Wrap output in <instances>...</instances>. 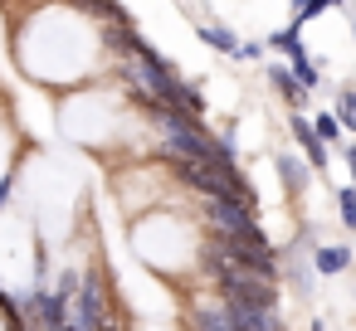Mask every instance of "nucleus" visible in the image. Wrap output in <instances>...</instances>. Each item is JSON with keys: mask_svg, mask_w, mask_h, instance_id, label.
I'll return each instance as SVG.
<instances>
[{"mask_svg": "<svg viewBox=\"0 0 356 331\" xmlns=\"http://www.w3.org/2000/svg\"><path fill=\"white\" fill-rule=\"evenodd\" d=\"M288 127H293V137H298V146L307 151V166H312V171H322V166H327V142H322V137L312 132V122H307V117H293Z\"/></svg>", "mask_w": 356, "mask_h": 331, "instance_id": "obj_1", "label": "nucleus"}, {"mask_svg": "<svg viewBox=\"0 0 356 331\" xmlns=\"http://www.w3.org/2000/svg\"><path fill=\"white\" fill-rule=\"evenodd\" d=\"M273 171H278V180H283V190H288V195H302V190H307V180H312V166H307V161H298V156H288V151L273 161Z\"/></svg>", "mask_w": 356, "mask_h": 331, "instance_id": "obj_2", "label": "nucleus"}, {"mask_svg": "<svg viewBox=\"0 0 356 331\" xmlns=\"http://www.w3.org/2000/svg\"><path fill=\"white\" fill-rule=\"evenodd\" d=\"M264 49H273V54H288V64L307 59V54H302V35H298V25H283V30H273V35L264 40Z\"/></svg>", "mask_w": 356, "mask_h": 331, "instance_id": "obj_3", "label": "nucleus"}, {"mask_svg": "<svg viewBox=\"0 0 356 331\" xmlns=\"http://www.w3.org/2000/svg\"><path fill=\"white\" fill-rule=\"evenodd\" d=\"M268 83H273V93H278V98H283L288 108H302V93H307V88H302V83L293 78V69L273 64V69H268Z\"/></svg>", "mask_w": 356, "mask_h": 331, "instance_id": "obj_4", "label": "nucleus"}, {"mask_svg": "<svg viewBox=\"0 0 356 331\" xmlns=\"http://www.w3.org/2000/svg\"><path fill=\"white\" fill-rule=\"evenodd\" d=\"M312 268H317V273H346V268H351V248H346V244L312 248Z\"/></svg>", "mask_w": 356, "mask_h": 331, "instance_id": "obj_5", "label": "nucleus"}, {"mask_svg": "<svg viewBox=\"0 0 356 331\" xmlns=\"http://www.w3.org/2000/svg\"><path fill=\"white\" fill-rule=\"evenodd\" d=\"M200 44H210L215 54H229V59H234V49H239L234 30H225V25H200Z\"/></svg>", "mask_w": 356, "mask_h": 331, "instance_id": "obj_6", "label": "nucleus"}, {"mask_svg": "<svg viewBox=\"0 0 356 331\" xmlns=\"http://www.w3.org/2000/svg\"><path fill=\"white\" fill-rule=\"evenodd\" d=\"M69 6H79V10H88V15H98V20H127V10L118 6V0H69Z\"/></svg>", "mask_w": 356, "mask_h": 331, "instance_id": "obj_7", "label": "nucleus"}, {"mask_svg": "<svg viewBox=\"0 0 356 331\" xmlns=\"http://www.w3.org/2000/svg\"><path fill=\"white\" fill-rule=\"evenodd\" d=\"M195 331H234V326H229V312L225 307H200L195 312Z\"/></svg>", "mask_w": 356, "mask_h": 331, "instance_id": "obj_8", "label": "nucleus"}, {"mask_svg": "<svg viewBox=\"0 0 356 331\" xmlns=\"http://www.w3.org/2000/svg\"><path fill=\"white\" fill-rule=\"evenodd\" d=\"M312 122V132L332 146V142H341V122H337V112H317V117H307Z\"/></svg>", "mask_w": 356, "mask_h": 331, "instance_id": "obj_9", "label": "nucleus"}, {"mask_svg": "<svg viewBox=\"0 0 356 331\" xmlns=\"http://www.w3.org/2000/svg\"><path fill=\"white\" fill-rule=\"evenodd\" d=\"M337 214H341L346 229H356V185H341L337 190Z\"/></svg>", "mask_w": 356, "mask_h": 331, "instance_id": "obj_10", "label": "nucleus"}, {"mask_svg": "<svg viewBox=\"0 0 356 331\" xmlns=\"http://www.w3.org/2000/svg\"><path fill=\"white\" fill-rule=\"evenodd\" d=\"M337 122H341L346 132H356V93H351V88L337 93Z\"/></svg>", "mask_w": 356, "mask_h": 331, "instance_id": "obj_11", "label": "nucleus"}, {"mask_svg": "<svg viewBox=\"0 0 356 331\" xmlns=\"http://www.w3.org/2000/svg\"><path fill=\"white\" fill-rule=\"evenodd\" d=\"M322 10H327V0H293V25L302 30V25H307V20H317Z\"/></svg>", "mask_w": 356, "mask_h": 331, "instance_id": "obj_12", "label": "nucleus"}, {"mask_svg": "<svg viewBox=\"0 0 356 331\" xmlns=\"http://www.w3.org/2000/svg\"><path fill=\"white\" fill-rule=\"evenodd\" d=\"M288 278H293V287H298V292H302V297H307V292H312V268H307V263H302V258H293V263H288Z\"/></svg>", "mask_w": 356, "mask_h": 331, "instance_id": "obj_13", "label": "nucleus"}, {"mask_svg": "<svg viewBox=\"0 0 356 331\" xmlns=\"http://www.w3.org/2000/svg\"><path fill=\"white\" fill-rule=\"evenodd\" d=\"M234 59H264V44H259V40H249V44H239V49H234Z\"/></svg>", "mask_w": 356, "mask_h": 331, "instance_id": "obj_14", "label": "nucleus"}, {"mask_svg": "<svg viewBox=\"0 0 356 331\" xmlns=\"http://www.w3.org/2000/svg\"><path fill=\"white\" fill-rule=\"evenodd\" d=\"M341 156H346V166H351V185H356V142H351V146H341Z\"/></svg>", "mask_w": 356, "mask_h": 331, "instance_id": "obj_15", "label": "nucleus"}, {"mask_svg": "<svg viewBox=\"0 0 356 331\" xmlns=\"http://www.w3.org/2000/svg\"><path fill=\"white\" fill-rule=\"evenodd\" d=\"M10 190H15V180L6 176V180H0V205H6V200H10Z\"/></svg>", "mask_w": 356, "mask_h": 331, "instance_id": "obj_16", "label": "nucleus"}, {"mask_svg": "<svg viewBox=\"0 0 356 331\" xmlns=\"http://www.w3.org/2000/svg\"><path fill=\"white\" fill-rule=\"evenodd\" d=\"M307 331H327V326H322V321H312V326H307Z\"/></svg>", "mask_w": 356, "mask_h": 331, "instance_id": "obj_17", "label": "nucleus"}, {"mask_svg": "<svg viewBox=\"0 0 356 331\" xmlns=\"http://www.w3.org/2000/svg\"><path fill=\"white\" fill-rule=\"evenodd\" d=\"M327 6H346V0H327Z\"/></svg>", "mask_w": 356, "mask_h": 331, "instance_id": "obj_18", "label": "nucleus"}, {"mask_svg": "<svg viewBox=\"0 0 356 331\" xmlns=\"http://www.w3.org/2000/svg\"><path fill=\"white\" fill-rule=\"evenodd\" d=\"M351 35H356V25H351Z\"/></svg>", "mask_w": 356, "mask_h": 331, "instance_id": "obj_19", "label": "nucleus"}]
</instances>
